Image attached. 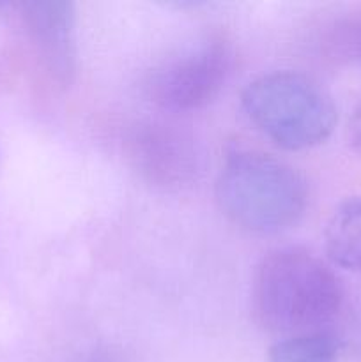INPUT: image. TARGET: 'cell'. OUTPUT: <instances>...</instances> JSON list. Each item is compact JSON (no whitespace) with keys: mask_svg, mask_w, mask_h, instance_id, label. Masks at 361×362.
Segmentation results:
<instances>
[{"mask_svg":"<svg viewBox=\"0 0 361 362\" xmlns=\"http://www.w3.org/2000/svg\"><path fill=\"white\" fill-rule=\"evenodd\" d=\"M342 300L338 276L306 247H276L255 269L251 308L265 331L290 336L328 329Z\"/></svg>","mask_w":361,"mask_h":362,"instance_id":"obj_1","label":"cell"},{"mask_svg":"<svg viewBox=\"0 0 361 362\" xmlns=\"http://www.w3.org/2000/svg\"><path fill=\"white\" fill-rule=\"evenodd\" d=\"M216 198L227 218L253 233H280L303 219L310 189L303 173L258 151L237 148L225 158Z\"/></svg>","mask_w":361,"mask_h":362,"instance_id":"obj_2","label":"cell"},{"mask_svg":"<svg viewBox=\"0 0 361 362\" xmlns=\"http://www.w3.org/2000/svg\"><path fill=\"white\" fill-rule=\"evenodd\" d=\"M241 106L264 136L287 151L324 144L338 119L331 95L317 81L294 71L255 78L243 90Z\"/></svg>","mask_w":361,"mask_h":362,"instance_id":"obj_3","label":"cell"},{"mask_svg":"<svg viewBox=\"0 0 361 362\" xmlns=\"http://www.w3.org/2000/svg\"><path fill=\"white\" fill-rule=\"evenodd\" d=\"M232 49L222 39H207L170 57L149 73L145 90L161 110L186 113L214 101L232 73Z\"/></svg>","mask_w":361,"mask_h":362,"instance_id":"obj_4","label":"cell"},{"mask_svg":"<svg viewBox=\"0 0 361 362\" xmlns=\"http://www.w3.org/2000/svg\"><path fill=\"white\" fill-rule=\"evenodd\" d=\"M25 18L50 73L69 85L78 67L74 6L67 0H38L28 4Z\"/></svg>","mask_w":361,"mask_h":362,"instance_id":"obj_5","label":"cell"},{"mask_svg":"<svg viewBox=\"0 0 361 362\" xmlns=\"http://www.w3.org/2000/svg\"><path fill=\"white\" fill-rule=\"evenodd\" d=\"M137 158L144 172L163 184L186 182L197 168V159L188 141L168 131L152 129L138 136Z\"/></svg>","mask_w":361,"mask_h":362,"instance_id":"obj_6","label":"cell"},{"mask_svg":"<svg viewBox=\"0 0 361 362\" xmlns=\"http://www.w3.org/2000/svg\"><path fill=\"white\" fill-rule=\"evenodd\" d=\"M324 247L333 264L361 272V193L335 209L324 230Z\"/></svg>","mask_w":361,"mask_h":362,"instance_id":"obj_7","label":"cell"},{"mask_svg":"<svg viewBox=\"0 0 361 362\" xmlns=\"http://www.w3.org/2000/svg\"><path fill=\"white\" fill-rule=\"evenodd\" d=\"M342 338L331 329L290 334L273 343L269 362H336L342 354Z\"/></svg>","mask_w":361,"mask_h":362,"instance_id":"obj_8","label":"cell"},{"mask_svg":"<svg viewBox=\"0 0 361 362\" xmlns=\"http://www.w3.org/2000/svg\"><path fill=\"white\" fill-rule=\"evenodd\" d=\"M349 141L354 151L361 156V103L354 108L349 119Z\"/></svg>","mask_w":361,"mask_h":362,"instance_id":"obj_9","label":"cell"}]
</instances>
